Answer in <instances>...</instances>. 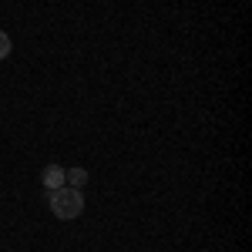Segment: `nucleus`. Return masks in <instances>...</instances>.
I'll use <instances>...</instances> for the list:
<instances>
[{"instance_id": "obj_1", "label": "nucleus", "mask_w": 252, "mask_h": 252, "mask_svg": "<svg viewBox=\"0 0 252 252\" xmlns=\"http://www.w3.org/2000/svg\"><path fill=\"white\" fill-rule=\"evenodd\" d=\"M51 212L58 215V219H78V215L84 212L81 189H71V185L54 189V192H51Z\"/></svg>"}, {"instance_id": "obj_2", "label": "nucleus", "mask_w": 252, "mask_h": 252, "mask_svg": "<svg viewBox=\"0 0 252 252\" xmlns=\"http://www.w3.org/2000/svg\"><path fill=\"white\" fill-rule=\"evenodd\" d=\"M64 168H61V165H47V168H44V172H40V182H44V189H51V192H54V189H64V185H67V182H64Z\"/></svg>"}, {"instance_id": "obj_3", "label": "nucleus", "mask_w": 252, "mask_h": 252, "mask_svg": "<svg viewBox=\"0 0 252 252\" xmlns=\"http://www.w3.org/2000/svg\"><path fill=\"white\" fill-rule=\"evenodd\" d=\"M64 182H71V189H81V185L88 182V172H84V168H71V172L64 175Z\"/></svg>"}, {"instance_id": "obj_4", "label": "nucleus", "mask_w": 252, "mask_h": 252, "mask_svg": "<svg viewBox=\"0 0 252 252\" xmlns=\"http://www.w3.org/2000/svg\"><path fill=\"white\" fill-rule=\"evenodd\" d=\"M10 47H14V44H10V37H7V34L0 31V61H3L7 54H10Z\"/></svg>"}]
</instances>
